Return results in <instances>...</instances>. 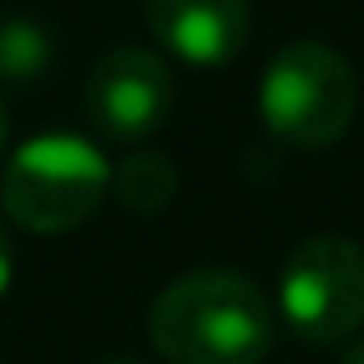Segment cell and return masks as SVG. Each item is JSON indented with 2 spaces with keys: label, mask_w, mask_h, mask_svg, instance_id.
Listing matches in <instances>:
<instances>
[{
  "label": "cell",
  "mask_w": 364,
  "mask_h": 364,
  "mask_svg": "<svg viewBox=\"0 0 364 364\" xmlns=\"http://www.w3.org/2000/svg\"><path fill=\"white\" fill-rule=\"evenodd\" d=\"M148 337L166 364H263L277 346V309L249 277L198 267L152 300Z\"/></svg>",
  "instance_id": "obj_1"
},
{
  "label": "cell",
  "mask_w": 364,
  "mask_h": 364,
  "mask_svg": "<svg viewBox=\"0 0 364 364\" xmlns=\"http://www.w3.org/2000/svg\"><path fill=\"white\" fill-rule=\"evenodd\" d=\"M360 107V79L337 46L318 37L286 42L267 60L258 83V116L286 148H332L350 129Z\"/></svg>",
  "instance_id": "obj_2"
},
{
  "label": "cell",
  "mask_w": 364,
  "mask_h": 364,
  "mask_svg": "<svg viewBox=\"0 0 364 364\" xmlns=\"http://www.w3.org/2000/svg\"><path fill=\"white\" fill-rule=\"evenodd\" d=\"M107 194L111 161L79 134H37L0 176V203L9 222L33 235H65L83 226Z\"/></svg>",
  "instance_id": "obj_3"
},
{
  "label": "cell",
  "mask_w": 364,
  "mask_h": 364,
  "mask_svg": "<svg viewBox=\"0 0 364 364\" xmlns=\"http://www.w3.org/2000/svg\"><path fill=\"white\" fill-rule=\"evenodd\" d=\"M277 314L304 346H341L364 328V249L346 235H309L277 277Z\"/></svg>",
  "instance_id": "obj_4"
},
{
  "label": "cell",
  "mask_w": 364,
  "mask_h": 364,
  "mask_svg": "<svg viewBox=\"0 0 364 364\" xmlns=\"http://www.w3.org/2000/svg\"><path fill=\"white\" fill-rule=\"evenodd\" d=\"M88 120L111 143H143L157 134L176 102L171 65L148 46H116L88 74Z\"/></svg>",
  "instance_id": "obj_5"
},
{
  "label": "cell",
  "mask_w": 364,
  "mask_h": 364,
  "mask_svg": "<svg viewBox=\"0 0 364 364\" xmlns=\"http://www.w3.org/2000/svg\"><path fill=\"white\" fill-rule=\"evenodd\" d=\"M148 28L185 65H231L249 42V0H148Z\"/></svg>",
  "instance_id": "obj_6"
},
{
  "label": "cell",
  "mask_w": 364,
  "mask_h": 364,
  "mask_svg": "<svg viewBox=\"0 0 364 364\" xmlns=\"http://www.w3.org/2000/svg\"><path fill=\"white\" fill-rule=\"evenodd\" d=\"M180 171L161 152H129L120 166H111V194L129 213H157L176 198Z\"/></svg>",
  "instance_id": "obj_7"
},
{
  "label": "cell",
  "mask_w": 364,
  "mask_h": 364,
  "mask_svg": "<svg viewBox=\"0 0 364 364\" xmlns=\"http://www.w3.org/2000/svg\"><path fill=\"white\" fill-rule=\"evenodd\" d=\"M51 42L37 23L28 18H0V79L5 83H28L46 70Z\"/></svg>",
  "instance_id": "obj_8"
},
{
  "label": "cell",
  "mask_w": 364,
  "mask_h": 364,
  "mask_svg": "<svg viewBox=\"0 0 364 364\" xmlns=\"http://www.w3.org/2000/svg\"><path fill=\"white\" fill-rule=\"evenodd\" d=\"M9 282H14V245H9V231L0 226V295L9 291Z\"/></svg>",
  "instance_id": "obj_9"
},
{
  "label": "cell",
  "mask_w": 364,
  "mask_h": 364,
  "mask_svg": "<svg viewBox=\"0 0 364 364\" xmlns=\"http://www.w3.org/2000/svg\"><path fill=\"white\" fill-rule=\"evenodd\" d=\"M341 364H364V332H355V337L346 341V355H341Z\"/></svg>",
  "instance_id": "obj_10"
},
{
  "label": "cell",
  "mask_w": 364,
  "mask_h": 364,
  "mask_svg": "<svg viewBox=\"0 0 364 364\" xmlns=\"http://www.w3.org/2000/svg\"><path fill=\"white\" fill-rule=\"evenodd\" d=\"M5 139H9V116H5V102H0V152H5Z\"/></svg>",
  "instance_id": "obj_11"
},
{
  "label": "cell",
  "mask_w": 364,
  "mask_h": 364,
  "mask_svg": "<svg viewBox=\"0 0 364 364\" xmlns=\"http://www.w3.org/2000/svg\"><path fill=\"white\" fill-rule=\"evenodd\" d=\"M102 364H143V360H102Z\"/></svg>",
  "instance_id": "obj_12"
}]
</instances>
